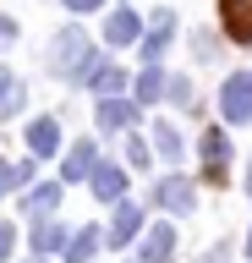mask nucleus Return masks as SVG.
Listing matches in <instances>:
<instances>
[{
    "label": "nucleus",
    "instance_id": "1",
    "mask_svg": "<svg viewBox=\"0 0 252 263\" xmlns=\"http://www.w3.org/2000/svg\"><path fill=\"white\" fill-rule=\"evenodd\" d=\"M99 66V55H93V39H88L83 28H66V33H55V49H50V71H61V77L71 82H83L88 71Z\"/></svg>",
    "mask_w": 252,
    "mask_h": 263
},
{
    "label": "nucleus",
    "instance_id": "2",
    "mask_svg": "<svg viewBox=\"0 0 252 263\" xmlns=\"http://www.w3.org/2000/svg\"><path fill=\"white\" fill-rule=\"evenodd\" d=\"M219 110L230 126H247L252 121V71H230L225 88H219Z\"/></svg>",
    "mask_w": 252,
    "mask_h": 263
},
{
    "label": "nucleus",
    "instance_id": "3",
    "mask_svg": "<svg viewBox=\"0 0 252 263\" xmlns=\"http://www.w3.org/2000/svg\"><path fill=\"white\" fill-rule=\"evenodd\" d=\"M219 28L230 44H252V0H219Z\"/></svg>",
    "mask_w": 252,
    "mask_h": 263
},
{
    "label": "nucleus",
    "instance_id": "4",
    "mask_svg": "<svg viewBox=\"0 0 252 263\" xmlns=\"http://www.w3.org/2000/svg\"><path fill=\"white\" fill-rule=\"evenodd\" d=\"M153 203L170 214H192V203H198V192H192V181L186 176H159V186H153Z\"/></svg>",
    "mask_w": 252,
    "mask_h": 263
},
{
    "label": "nucleus",
    "instance_id": "5",
    "mask_svg": "<svg viewBox=\"0 0 252 263\" xmlns=\"http://www.w3.org/2000/svg\"><path fill=\"white\" fill-rule=\"evenodd\" d=\"M143 39V22H137V11H110V22H104V44H115V49H126V44H137Z\"/></svg>",
    "mask_w": 252,
    "mask_h": 263
},
{
    "label": "nucleus",
    "instance_id": "6",
    "mask_svg": "<svg viewBox=\"0 0 252 263\" xmlns=\"http://www.w3.org/2000/svg\"><path fill=\"white\" fill-rule=\"evenodd\" d=\"M77 88H93L99 99H121V88H126V71H121V66H110V61H99L83 82H77Z\"/></svg>",
    "mask_w": 252,
    "mask_h": 263
},
{
    "label": "nucleus",
    "instance_id": "7",
    "mask_svg": "<svg viewBox=\"0 0 252 263\" xmlns=\"http://www.w3.org/2000/svg\"><path fill=\"white\" fill-rule=\"evenodd\" d=\"M22 137H28V159H44V154H55V148H61V126H55L50 115H38Z\"/></svg>",
    "mask_w": 252,
    "mask_h": 263
},
{
    "label": "nucleus",
    "instance_id": "8",
    "mask_svg": "<svg viewBox=\"0 0 252 263\" xmlns=\"http://www.w3.org/2000/svg\"><path fill=\"white\" fill-rule=\"evenodd\" d=\"M132 121H137V99H126V93L121 99H99V126L104 132H126Z\"/></svg>",
    "mask_w": 252,
    "mask_h": 263
},
{
    "label": "nucleus",
    "instance_id": "9",
    "mask_svg": "<svg viewBox=\"0 0 252 263\" xmlns=\"http://www.w3.org/2000/svg\"><path fill=\"white\" fill-rule=\"evenodd\" d=\"M225 159H230V137L225 132H203V164H208V181H225Z\"/></svg>",
    "mask_w": 252,
    "mask_h": 263
},
{
    "label": "nucleus",
    "instance_id": "10",
    "mask_svg": "<svg viewBox=\"0 0 252 263\" xmlns=\"http://www.w3.org/2000/svg\"><path fill=\"white\" fill-rule=\"evenodd\" d=\"M137 230H143V214H137L132 203H115V214H110V241H115V247H132Z\"/></svg>",
    "mask_w": 252,
    "mask_h": 263
},
{
    "label": "nucleus",
    "instance_id": "11",
    "mask_svg": "<svg viewBox=\"0 0 252 263\" xmlns=\"http://www.w3.org/2000/svg\"><path fill=\"white\" fill-rule=\"evenodd\" d=\"M22 104H28V88H22V77L0 66V121H11V115H22Z\"/></svg>",
    "mask_w": 252,
    "mask_h": 263
},
{
    "label": "nucleus",
    "instance_id": "12",
    "mask_svg": "<svg viewBox=\"0 0 252 263\" xmlns=\"http://www.w3.org/2000/svg\"><path fill=\"white\" fill-rule=\"evenodd\" d=\"M88 186H93V197H104V203H121V197H126V176H121V164H99Z\"/></svg>",
    "mask_w": 252,
    "mask_h": 263
},
{
    "label": "nucleus",
    "instance_id": "13",
    "mask_svg": "<svg viewBox=\"0 0 252 263\" xmlns=\"http://www.w3.org/2000/svg\"><path fill=\"white\" fill-rule=\"evenodd\" d=\"M93 170H99V154H93V143L83 137V143L66 154V181H93Z\"/></svg>",
    "mask_w": 252,
    "mask_h": 263
},
{
    "label": "nucleus",
    "instance_id": "14",
    "mask_svg": "<svg viewBox=\"0 0 252 263\" xmlns=\"http://www.w3.org/2000/svg\"><path fill=\"white\" fill-rule=\"evenodd\" d=\"M170 252H176V230H170V225H153L148 241H143V263H170Z\"/></svg>",
    "mask_w": 252,
    "mask_h": 263
},
{
    "label": "nucleus",
    "instance_id": "15",
    "mask_svg": "<svg viewBox=\"0 0 252 263\" xmlns=\"http://www.w3.org/2000/svg\"><path fill=\"white\" fill-rule=\"evenodd\" d=\"M170 93V82H165V71H159V66H148V71H143V77H137V104H159V99Z\"/></svg>",
    "mask_w": 252,
    "mask_h": 263
},
{
    "label": "nucleus",
    "instance_id": "16",
    "mask_svg": "<svg viewBox=\"0 0 252 263\" xmlns=\"http://www.w3.org/2000/svg\"><path fill=\"white\" fill-rule=\"evenodd\" d=\"M55 203H61V186H33V192L22 197V209H28V219H33V214H55Z\"/></svg>",
    "mask_w": 252,
    "mask_h": 263
},
{
    "label": "nucleus",
    "instance_id": "17",
    "mask_svg": "<svg viewBox=\"0 0 252 263\" xmlns=\"http://www.w3.org/2000/svg\"><path fill=\"white\" fill-rule=\"evenodd\" d=\"M93 252H99V230H77L66 241V263H88Z\"/></svg>",
    "mask_w": 252,
    "mask_h": 263
},
{
    "label": "nucleus",
    "instance_id": "18",
    "mask_svg": "<svg viewBox=\"0 0 252 263\" xmlns=\"http://www.w3.org/2000/svg\"><path fill=\"white\" fill-rule=\"evenodd\" d=\"M61 241H66L61 219H38V225H33V252H55Z\"/></svg>",
    "mask_w": 252,
    "mask_h": 263
},
{
    "label": "nucleus",
    "instance_id": "19",
    "mask_svg": "<svg viewBox=\"0 0 252 263\" xmlns=\"http://www.w3.org/2000/svg\"><path fill=\"white\" fill-rule=\"evenodd\" d=\"M153 148H159V159H165V164L181 159V137H176V126H153Z\"/></svg>",
    "mask_w": 252,
    "mask_h": 263
},
{
    "label": "nucleus",
    "instance_id": "20",
    "mask_svg": "<svg viewBox=\"0 0 252 263\" xmlns=\"http://www.w3.org/2000/svg\"><path fill=\"white\" fill-rule=\"evenodd\" d=\"M192 55H198V61H214V55H219V44H214V33H208V28L192 39Z\"/></svg>",
    "mask_w": 252,
    "mask_h": 263
},
{
    "label": "nucleus",
    "instance_id": "21",
    "mask_svg": "<svg viewBox=\"0 0 252 263\" xmlns=\"http://www.w3.org/2000/svg\"><path fill=\"white\" fill-rule=\"evenodd\" d=\"M170 99H176V104H192V82H186V77H170Z\"/></svg>",
    "mask_w": 252,
    "mask_h": 263
},
{
    "label": "nucleus",
    "instance_id": "22",
    "mask_svg": "<svg viewBox=\"0 0 252 263\" xmlns=\"http://www.w3.org/2000/svg\"><path fill=\"white\" fill-rule=\"evenodd\" d=\"M126 159H132V164H148V148H143V143L132 137V143H126Z\"/></svg>",
    "mask_w": 252,
    "mask_h": 263
},
{
    "label": "nucleus",
    "instance_id": "23",
    "mask_svg": "<svg viewBox=\"0 0 252 263\" xmlns=\"http://www.w3.org/2000/svg\"><path fill=\"white\" fill-rule=\"evenodd\" d=\"M0 44H17V22L11 16H0Z\"/></svg>",
    "mask_w": 252,
    "mask_h": 263
},
{
    "label": "nucleus",
    "instance_id": "24",
    "mask_svg": "<svg viewBox=\"0 0 252 263\" xmlns=\"http://www.w3.org/2000/svg\"><path fill=\"white\" fill-rule=\"evenodd\" d=\"M61 6H66V11H99L104 0H61Z\"/></svg>",
    "mask_w": 252,
    "mask_h": 263
},
{
    "label": "nucleus",
    "instance_id": "25",
    "mask_svg": "<svg viewBox=\"0 0 252 263\" xmlns=\"http://www.w3.org/2000/svg\"><path fill=\"white\" fill-rule=\"evenodd\" d=\"M11 258V225H6V219H0V263Z\"/></svg>",
    "mask_w": 252,
    "mask_h": 263
},
{
    "label": "nucleus",
    "instance_id": "26",
    "mask_svg": "<svg viewBox=\"0 0 252 263\" xmlns=\"http://www.w3.org/2000/svg\"><path fill=\"white\" fill-rule=\"evenodd\" d=\"M247 192H252V159H247Z\"/></svg>",
    "mask_w": 252,
    "mask_h": 263
},
{
    "label": "nucleus",
    "instance_id": "27",
    "mask_svg": "<svg viewBox=\"0 0 252 263\" xmlns=\"http://www.w3.org/2000/svg\"><path fill=\"white\" fill-rule=\"evenodd\" d=\"M247 258H252V230H247Z\"/></svg>",
    "mask_w": 252,
    "mask_h": 263
}]
</instances>
